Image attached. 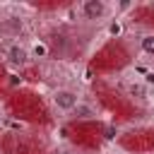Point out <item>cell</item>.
<instances>
[{"mask_svg":"<svg viewBox=\"0 0 154 154\" xmlns=\"http://www.w3.org/2000/svg\"><path fill=\"white\" fill-rule=\"evenodd\" d=\"M128 94H130L132 99L144 101V99H147V87H144V82H130V84H128Z\"/></svg>","mask_w":154,"mask_h":154,"instance_id":"5","label":"cell"},{"mask_svg":"<svg viewBox=\"0 0 154 154\" xmlns=\"http://www.w3.org/2000/svg\"><path fill=\"white\" fill-rule=\"evenodd\" d=\"M46 55H48V46H46V43H34L31 58H46Z\"/></svg>","mask_w":154,"mask_h":154,"instance_id":"8","label":"cell"},{"mask_svg":"<svg viewBox=\"0 0 154 154\" xmlns=\"http://www.w3.org/2000/svg\"><path fill=\"white\" fill-rule=\"evenodd\" d=\"M53 154H72V152H70V149H55Z\"/></svg>","mask_w":154,"mask_h":154,"instance_id":"12","label":"cell"},{"mask_svg":"<svg viewBox=\"0 0 154 154\" xmlns=\"http://www.w3.org/2000/svg\"><path fill=\"white\" fill-rule=\"evenodd\" d=\"M70 113H72V118H77V120H89V118H94V116H96L94 106H89V103H84V101H79Z\"/></svg>","mask_w":154,"mask_h":154,"instance_id":"4","label":"cell"},{"mask_svg":"<svg viewBox=\"0 0 154 154\" xmlns=\"http://www.w3.org/2000/svg\"><path fill=\"white\" fill-rule=\"evenodd\" d=\"M5 58H7V63L10 65H14V67H24L26 63H29V51L22 46V43H10L7 48H5Z\"/></svg>","mask_w":154,"mask_h":154,"instance_id":"3","label":"cell"},{"mask_svg":"<svg viewBox=\"0 0 154 154\" xmlns=\"http://www.w3.org/2000/svg\"><path fill=\"white\" fill-rule=\"evenodd\" d=\"M140 48H142V53L154 55V34H142L140 36Z\"/></svg>","mask_w":154,"mask_h":154,"instance_id":"6","label":"cell"},{"mask_svg":"<svg viewBox=\"0 0 154 154\" xmlns=\"http://www.w3.org/2000/svg\"><path fill=\"white\" fill-rule=\"evenodd\" d=\"M108 34L118 36V34H120V24H118V22H111V24H108Z\"/></svg>","mask_w":154,"mask_h":154,"instance_id":"9","label":"cell"},{"mask_svg":"<svg viewBox=\"0 0 154 154\" xmlns=\"http://www.w3.org/2000/svg\"><path fill=\"white\" fill-rule=\"evenodd\" d=\"M5 29L12 31V34H22V31H24V22H22L19 17H7V19H5Z\"/></svg>","mask_w":154,"mask_h":154,"instance_id":"7","label":"cell"},{"mask_svg":"<svg viewBox=\"0 0 154 154\" xmlns=\"http://www.w3.org/2000/svg\"><path fill=\"white\" fill-rule=\"evenodd\" d=\"M7 77H10V79H7V82H10V84H12V87H17V84H19V82H22V79H19V77H17V75H7Z\"/></svg>","mask_w":154,"mask_h":154,"instance_id":"11","label":"cell"},{"mask_svg":"<svg viewBox=\"0 0 154 154\" xmlns=\"http://www.w3.org/2000/svg\"><path fill=\"white\" fill-rule=\"evenodd\" d=\"M144 87H154V72H147L144 75Z\"/></svg>","mask_w":154,"mask_h":154,"instance_id":"10","label":"cell"},{"mask_svg":"<svg viewBox=\"0 0 154 154\" xmlns=\"http://www.w3.org/2000/svg\"><path fill=\"white\" fill-rule=\"evenodd\" d=\"M79 10H82L84 19H103L108 14V5L103 0H84L79 5Z\"/></svg>","mask_w":154,"mask_h":154,"instance_id":"2","label":"cell"},{"mask_svg":"<svg viewBox=\"0 0 154 154\" xmlns=\"http://www.w3.org/2000/svg\"><path fill=\"white\" fill-rule=\"evenodd\" d=\"M51 99H53V106H55L58 111H65V113H70V111L79 103V96H77V91H72V89H55Z\"/></svg>","mask_w":154,"mask_h":154,"instance_id":"1","label":"cell"}]
</instances>
